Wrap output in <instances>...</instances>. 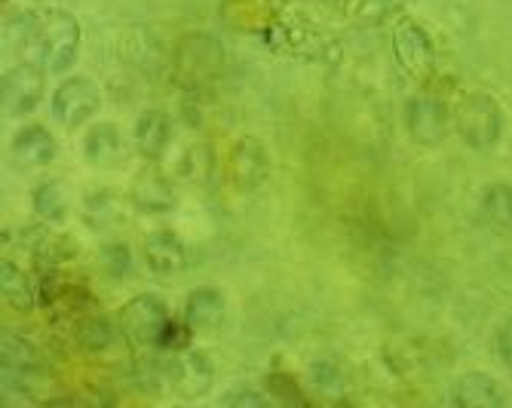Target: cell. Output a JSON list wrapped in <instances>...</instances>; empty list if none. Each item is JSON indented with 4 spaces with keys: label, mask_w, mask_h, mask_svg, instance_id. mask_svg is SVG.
Segmentation results:
<instances>
[{
    "label": "cell",
    "mask_w": 512,
    "mask_h": 408,
    "mask_svg": "<svg viewBox=\"0 0 512 408\" xmlns=\"http://www.w3.org/2000/svg\"><path fill=\"white\" fill-rule=\"evenodd\" d=\"M224 71V47L215 34L194 31L175 47V80L184 89H206Z\"/></svg>",
    "instance_id": "6da1fadb"
},
{
    "label": "cell",
    "mask_w": 512,
    "mask_h": 408,
    "mask_svg": "<svg viewBox=\"0 0 512 408\" xmlns=\"http://www.w3.org/2000/svg\"><path fill=\"white\" fill-rule=\"evenodd\" d=\"M31 37L37 40L40 62L46 65L50 74H65L77 62L80 50V25L71 13L53 10L34 22Z\"/></svg>",
    "instance_id": "7a4b0ae2"
},
{
    "label": "cell",
    "mask_w": 512,
    "mask_h": 408,
    "mask_svg": "<svg viewBox=\"0 0 512 408\" xmlns=\"http://www.w3.org/2000/svg\"><path fill=\"white\" fill-rule=\"evenodd\" d=\"M454 126L460 139L476 151H491L503 132V108L488 93H467L454 108Z\"/></svg>",
    "instance_id": "3957f363"
},
{
    "label": "cell",
    "mask_w": 512,
    "mask_h": 408,
    "mask_svg": "<svg viewBox=\"0 0 512 408\" xmlns=\"http://www.w3.org/2000/svg\"><path fill=\"white\" fill-rule=\"evenodd\" d=\"M169 320V307L157 295H135L129 304L120 307V332L135 347H157Z\"/></svg>",
    "instance_id": "277c9868"
},
{
    "label": "cell",
    "mask_w": 512,
    "mask_h": 408,
    "mask_svg": "<svg viewBox=\"0 0 512 408\" xmlns=\"http://www.w3.org/2000/svg\"><path fill=\"white\" fill-rule=\"evenodd\" d=\"M393 53L411 77H417V80L433 77L436 47H433V40L424 25H417L414 19H399L393 28Z\"/></svg>",
    "instance_id": "5b68a950"
},
{
    "label": "cell",
    "mask_w": 512,
    "mask_h": 408,
    "mask_svg": "<svg viewBox=\"0 0 512 408\" xmlns=\"http://www.w3.org/2000/svg\"><path fill=\"white\" fill-rule=\"evenodd\" d=\"M102 105V89L92 77H68L53 96V117L65 126V129H77L83 126L92 114Z\"/></svg>",
    "instance_id": "8992f818"
},
{
    "label": "cell",
    "mask_w": 512,
    "mask_h": 408,
    "mask_svg": "<svg viewBox=\"0 0 512 408\" xmlns=\"http://www.w3.org/2000/svg\"><path fill=\"white\" fill-rule=\"evenodd\" d=\"M46 89V77L43 68L25 62V65H13L4 80H0V105H4L7 117H25L31 114Z\"/></svg>",
    "instance_id": "52a82bcc"
},
{
    "label": "cell",
    "mask_w": 512,
    "mask_h": 408,
    "mask_svg": "<svg viewBox=\"0 0 512 408\" xmlns=\"http://www.w3.org/2000/svg\"><path fill=\"white\" fill-rule=\"evenodd\" d=\"M166 378H169V384L175 387L178 396H184V399H200V396H206L212 390L215 369H212V362H209L206 353L184 347V350H178L169 359Z\"/></svg>",
    "instance_id": "ba28073f"
},
{
    "label": "cell",
    "mask_w": 512,
    "mask_h": 408,
    "mask_svg": "<svg viewBox=\"0 0 512 408\" xmlns=\"http://www.w3.org/2000/svg\"><path fill=\"white\" fill-rule=\"evenodd\" d=\"M227 172H230V181H234L237 191H243V194L258 191L270 175L267 148L255 139V135H243V139L234 145V151H230Z\"/></svg>",
    "instance_id": "9c48e42d"
},
{
    "label": "cell",
    "mask_w": 512,
    "mask_h": 408,
    "mask_svg": "<svg viewBox=\"0 0 512 408\" xmlns=\"http://www.w3.org/2000/svg\"><path fill=\"white\" fill-rule=\"evenodd\" d=\"M405 129L417 145H439L448 132V111L433 96H414L405 105Z\"/></svg>",
    "instance_id": "30bf717a"
},
{
    "label": "cell",
    "mask_w": 512,
    "mask_h": 408,
    "mask_svg": "<svg viewBox=\"0 0 512 408\" xmlns=\"http://www.w3.org/2000/svg\"><path fill=\"white\" fill-rule=\"evenodd\" d=\"M0 356H4L0 359V378H4V396H7L28 384V375L37 369V350L16 332H4V338H0Z\"/></svg>",
    "instance_id": "8fae6325"
},
{
    "label": "cell",
    "mask_w": 512,
    "mask_h": 408,
    "mask_svg": "<svg viewBox=\"0 0 512 408\" xmlns=\"http://www.w3.org/2000/svg\"><path fill=\"white\" fill-rule=\"evenodd\" d=\"M132 206L145 215H163L175 209V191L169 185V178L157 169V166H145L132 181V194H129Z\"/></svg>",
    "instance_id": "7c38bea8"
},
{
    "label": "cell",
    "mask_w": 512,
    "mask_h": 408,
    "mask_svg": "<svg viewBox=\"0 0 512 408\" xmlns=\"http://www.w3.org/2000/svg\"><path fill=\"white\" fill-rule=\"evenodd\" d=\"M126 154V135L117 123H96L83 139V157L92 166H117Z\"/></svg>",
    "instance_id": "4fadbf2b"
},
{
    "label": "cell",
    "mask_w": 512,
    "mask_h": 408,
    "mask_svg": "<svg viewBox=\"0 0 512 408\" xmlns=\"http://www.w3.org/2000/svg\"><path fill=\"white\" fill-rule=\"evenodd\" d=\"M451 402L463 405V408H500L506 402V396L491 375L467 372V375L457 378V384L451 390Z\"/></svg>",
    "instance_id": "5bb4252c"
},
{
    "label": "cell",
    "mask_w": 512,
    "mask_h": 408,
    "mask_svg": "<svg viewBox=\"0 0 512 408\" xmlns=\"http://www.w3.org/2000/svg\"><path fill=\"white\" fill-rule=\"evenodd\" d=\"M10 154L25 169L28 166H46V163L56 160V139L43 126H25L16 132Z\"/></svg>",
    "instance_id": "9a60e30c"
},
{
    "label": "cell",
    "mask_w": 512,
    "mask_h": 408,
    "mask_svg": "<svg viewBox=\"0 0 512 408\" xmlns=\"http://www.w3.org/2000/svg\"><path fill=\"white\" fill-rule=\"evenodd\" d=\"M145 261L154 274L172 277V274H178V270H184L188 255H184V246L172 231H154L145 240Z\"/></svg>",
    "instance_id": "2e32d148"
},
{
    "label": "cell",
    "mask_w": 512,
    "mask_h": 408,
    "mask_svg": "<svg viewBox=\"0 0 512 408\" xmlns=\"http://www.w3.org/2000/svg\"><path fill=\"white\" fill-rule=\"evenodd\" d=\"M166 145H169V114L160 111V108H151L138 117L135 123V148L145 160L157 163L163 154H166Z\"/></svg>",
    "instance_id": "e0dca14e"
},
{
    "label": "cell",
    "mask_w": 512,
    "mask_h": 408,
    "mask_svg": "<svg viewBox=\"0 0 512 408\" xmlns=\"http://www.w3.org/2000/svg\"><path fill=\"white\" fill-rule=\"evenodd\" d=\"M224 295L215 289H197L191 292L188 304H184V323L194 332H215L224 323Z\"/></svg>",
    "instance_id": "ac0fdd59"
},
{
    "label": "cell",
    "mask_w": 512,
    "mask_h": 408,
    "mask_svg": "<svg viewBox=\"0 0 512 408\" xmlns=\"http://www.w3.org/2000/svg\"><path fill=\"white\" fill-rule=\"evenodd\" d=\"M34 209L53 224H62L71 212V197L65 181H43V185L34 191Z\"/></svg>",
    "instance_id": "d6986e66"
},
{
    "label": "cell",
    "mask_w": 512,
    "mask_h": 408,
    "mask_svg": "<svg viewBox=\"0 0 512 408\" xmlns=\"http://www.w3.org/2000/svg\"><path fill=\"white\" fill-rule=\"evenodd\" d=\"M0 286H4V298L7 304H13L16 310H28L34 304V295H31V286H28V277L16 267V261H0Z\"/></svg>",
    "instance_id": "ffe728a7"
},
{
    "label": "cell",
    "mask_w": 512,
    "mask_h": 408,
    "mask_svg": "<svg viewBox=\"0 0 512 408\" xmlns=\"http://www.w3.org/2000/svg\"><path fill=\"white\" fill-rule=\"evenodd\" d=\"M408 0H350V16L362 25H378L390 16H399Z\"/></svg>",
    "instance_id": "44dd1931"
},
{
    "label": "cell",
    "mask_w": 512,
    "mask_h": 408,
    "mask_svg": "<svg viewBox=\"0 0 512 408\" xmlns=\"http://www.w3.org/2000/svg\"><path fill=\"white\" fill-rule=\"evenodd\" d=\"M482 212L497 228H512V185H491L482 197Z\"/></svg>",
    "instance_id": "7402d4cb"
},
{
    "label": "cell",
    "mask_w": 512,
    "mask_h": 408,
    "mask_svg": "<svg viewBox=\"0 0 512 408\" xmlns=\"http://www.w3.org/2000/svg\"><path fill=\"white\" fill-rule=\"evenodd\" d=\"M114 323L111 320H105V316H92V320H86L83 326H80V332H77V341H80V347L83 350H89V353H102V350H108L111 344H114Z\"/></svg>",
    "instance_id": "603a6c76"
},
{
    "label": "cell",
    "mask_w": 512,
    "mask_h": 408,
    "mask_svg": "<svg viewBox=\"0 0 512 408\" xmlns=\"http://www.w3.org/2000/svg\"><path fill=\"white\" fill-rule=\"evenodd\" d=\"M310 384H313L319 393H325V396H341V390H344V375H341V369L335 366V362H329V359H316L313 366H310Z\"/></svg>",
    "instance_id": "cb8c5ba5"
},
{
    "label": "cell",
    "mask_w": 512,
    "mask_h": 408,
    "mask_svg": "<svg viewBox=\"0 0 512 408\" xmlns=\"http://www.w3.org/2000/svg\"><path fill=\"white\" fill-rule=\"evenodd\" d=\"M102 267H105V274L114 277V280L126 277L129 270H132V252H129V246H123V243L102 246Z\"/></svg>",
    "instance_id": "d4e9b609"
},
{
    "label": "cell",
    "mask_w": 512,
    "mask_h": 408,
    "mask_svg": "<svg viewBox=\"0 0 512 408\" xmlns=\"http://www.w3.org/2000/svg\"><path fill=\"white\" fill-rule=\"evenodd\" d=\"M96 215H102L99 228H111V221L120 218V215H117V203H114L111 194L99 191V194H89V197H86V218H89V224L96 221Z\"/></svg>",
    "instance_id": "484cf974"
},
{
    "label": "cell",
    "mask_w": 512,
    "mask_h": 408,
    "mask_svg": "<svg viewBox=\"0 0 512 408\" xmlns=\"http://www.w3.org/2000/svg\"><path fill=\"white\" fill-rule=\"evenodd\" d=\"M270 399L258 390H249V387H240L234 393H227L224 396V405H234V408H264Z\"/></svg>",
    "instance_id": "4316f807"
},
{
    "label": "cell",
    "mask_w": 512,
    "mask_h": 408,
    "mask_svg": "<svg viewBox=\"0 0 512 408\" xmlns=\"http://www.w3.org/2000/svg\"><path fill=\"white\" fill-rule=\"evenodd\" d=\"M497 353L503 359V366L512 372V323H506L497 335Z\"/></svg>",
    "instance_id": "83f0119b"
}]
</instances>
